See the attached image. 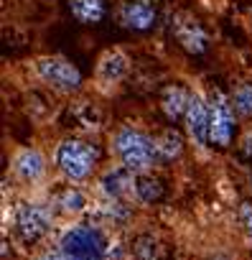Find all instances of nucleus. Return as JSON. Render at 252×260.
I'll return each instance as SVG.
<instances>
[{"label": "nucleus", "mask_w": 252, "mask_h": 260, "mask_svg": "<svg viewBox=\"0 0 252 260\" xmlns=\"http://www.w3.org/2000/svg\"><path fill=\"white\" fill-rule=\"evenodd\" d=\"M115 151L122 158V166L130 171H143L153 163V156L158 151V145L140 130L125 128L115 135Z\"/></svg>", "instance_id": "f257e3e1"}, {"label": "nucleus", "mask_w": 252, "mask_h": 260, "mask_svg": "<svg viewBox=\"0 0 252 260\" xmlns=\"http://www.w3.org/2000/svg\"><path fill=\"white\" fill-rule=\"evenodd\" d=\"M59 255L61 260H102L105 247H102V237L97 230L92 227H71L59 245Z\"/></svg>", "instance_id": "f03ea898"}, {"label": "nucleus", "mask_w": 252, "mask_h": 260, "mask_svg": "<svg viewBox=\"0 0 252 260\" xmlns=\"http://www.w3.org/2000/svg\"><path fill=\"white\" fill-rule=\"evenodd\" d=\"M56 163L69 179H84V176H90L95 166V151H92V145L81 140H64L59 145Z\"/></svg>", "instance_id": "7ed1b4c3"}, {"label": "nucleus", "mask_w": 252, "mask_h": 260, "mask_svg": "<svg viewBox=\"0 0 252 260\" xmlns=\"http://www.w3.org/2000/svg\"><path fill=\"white\" fill-rule=\"evenodd\" d=\"M234 133V115L232 107L219 90L209 95V140L217 145H229Z\"/></svg>", "instance_id": "20e7f679"}, {"label": "nucleus", "mask_w": 252, "mask_h": 260, "mask_svg": "<svg viewBox=\"0 0 252 260\" xmlns=\"http://www.w3.org/2000/svg\"><path fill=\"white\" fill-rule=\"evenodd\" d=\"M38 74L44 77L49 84H54L56 90H76L81 84V74L76 71L74 64H69L66 59L51 56V59H41L38 61Z\"/></svg>", "instance_id": "39448f33"}, {"label": "nucleus", "mask_w": 252, "mask_h": 260, "mask_svg": "<svg viewBox=\"0 0 252 260\" xmlns=\"http://www.w3.org/2000/svg\"><path fill=\"white\" fill-rule=\"evenodd\" d=\"M49 222H51L49 209L38 207V204H21V209H18V230L23 232L26 240H38L49 230Z\"/></svg>", "instance_id": "423d86ee"}, {"label": "nucleus", "mask_w": 252, "mask_h": 260, "mask_svg": "<svg viewBox=\"0 0 252 260\" xmlns=\"http://www.w3.org/2000/svg\"><path fill=\"white\" fill-rule=\"evenodd\" d=\"M186 128H189V135L204 145L209 140V105H204L201 97H191L189 107H186Z\"/></svg>", "instance_id": "0eeeda50"}, {"label": "nucleus", "mask_w": 252, "mask_h": 260, "mask_svg": "<svg viewBox=\"0 0 252 260\" xmlns=\"http://www.w3.org/2000/svg\"><path fill=\"white\" fill-rule=\"evenodd\" d=\"M120 21L128 26V28H138V31H145L153 26L155 21V11L143 3V0H133V3H125L122 11H120Z\"/></svg>", "instance_id": "6e6552de"}, {"label": "nucleus", "mask_w": 252, "mask_h": 260, "mask_svg": "<svg viewBox=\"0 0 252 260\" xmlns=\"http://www.w3.org/2000/svg\"><path fill=\"white\" fill-rule=\"evenodd\" d=\"M176 39L184 44L186 51L191 54H201L206 49V36L201 31V26L194 18H186L184 23H176Z\"/></svg>", "instance_id": "1a4fd4ad"}, {"label": "nucleus", "mask_w": 252, "mask_h": 260, "mask_svg": "<svg viewBox=\"0 0 252 260\" xmlns=\"http://www.w3.org/2000/svg\"><path fill=\"white\" fill-rule=\"evenodd\" d=\"M191 102V95L181 87H165L163 90V97H160V105H163V113L168 118H179L181 113H186V107Z\"/></svg>", "instance_id": "9d476101"}, {"label": "nucleus", "mask_w": 252, "mask_h": 260, "mask_svg": "<svg viewBox=\"0 0 252 260\" xmlns=\"http://www.w3.org/2000/svg\"><path fill=\"white\" fill-rule=\"evenodd\" d=\"M13 163H16L18 176H23L26 181H36L41 174H44V158H41L38 151H21Z\"/></svg>", "instance_id": "9b49d317"}, {"label": "nucleus", "mask_w": 252, "mask_h": 260, "mask_svg": "<svg viewBox=\"0 0 252 260\" xmlns=\"http://www.w3.org/2000/svg\"><path fill=\"white\" fill-rule=\"evenodd\" d=\"M71 16L81 23H97L105 16V3L102 0H69Z\"/></svg>", "instance_id": "f8f14e48"}, {"label": "nucleus", "mask_w": 252, "mask_h": 260, "mask_svg": "<svg viewBox=\"0 0 252 260\" xmlns=\"http://www.w3.org/2000/svg\"><path fill=\"white\" fill-rule=\"evenodd\" d=\"M130 168H115V171H107L105 174V179H102V189H105V194H110V197H120V194H125V189L128 187H135L133 184V179H130Z\"/></svg>", "instance_id": "ddd939ff"}, {"label": "nucleus", "mask_w": 252, "mask_h": 260, "mask_svg": "<svg viewBox=\"0 0 252 260\" xmlns=\"http://www.w3.org/2000/svg\"><path fill=\"white\" fill-rule=\"evenodd\" d=\"M125 69H128V59H125L122 54H117V51H112L100 61V77L107 79V82H115L125 74Z\"/></svg>", "instance_id": "4468645a"}, {"label": "nucleus", "mask_w": 252, "mask_h": 260, "mask_svg": "<svg viewBox=\"0 0 252 260\" xmlns=\"http://www.w3.org/2000/svg\"><path fill=\"white\" fill-rule=\"evenodd\" d=\"M135 194L143 199V202H153L160 197V184L155 179H148V176H140L135 179Z\"/></svg>", "instance_id": "2eb2a0df"}, {"label": "nucleus", "mask_w": 252, "mask_h": 260, "mask_svg": "<svg viewBox=\"0 0 252 260\" xmlns=\"http://www.w3.org/2000/svg\"><path fill=\"white\" fill-rule=\"evenodd\" d=\"M158 148L165 156H179L181 153V135L176 130H165L163 138H160V143H158Z\"/></svg>", "instance_id": "dca6fc26"}, {"label": "nucleus", "mask_w": 252, "mask_h": 260, "mask_svg": "<svg viewBox=\"0 0 252 260\" xmlns=\"http://www.w3.org/2000/svg\"><path fill=\"white\" fill-rule=\"evenodd\" d=\"M59 207L64 212H79L84 207V194L76 192V189H66L61 197H59Z\"/></svg>", "instance_id": "f3484780"}, {"label": "nucleus", "mask_w": 252, "mask_h": 260, "mask_svg": "<svg viewBox=\"0 0 252 260\" xmlns=\"http://www.w3.org/2000/svg\"><path fill=\"white\" fill-rule=\"evenodd\" d=\"M234 107L244 115H252V84H244L234 92Z\"/></svg>", "instance_id": "a211bd4d"}, {"label": "nucleus", "mask_w": 252, "mask_h": 260, "mask_svg": "<svg viewBox=\"0 0 252 260\" xmlns=\"http://www.w3.org/2000/svg\"><path fill=\"white\" fill-rule=\"evenodd\" d=\"M239 219H242L244 230L252 235V202H244V204H242V209H239Z\"/></svg>", "instance_id": "6ab92c4d"}]
</instances>
